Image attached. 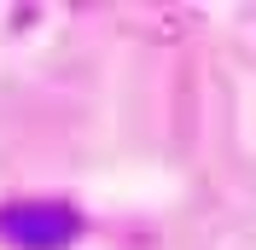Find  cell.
Masks as SVG:
<instances>
[{
  "label": "cell",
  "mask_w": 256,
  "mask_h": 250,
  "mask_svg": "<svg viewBox=\"0 0 256 250\" xmlns=\"http://www.w3.org/2000/svg\"><path fill=\"white\" fill-rule=\"evenodd\" d=\"M0 233L24 250H64L76 238V216L64 204H12L0 210Z\"/></svg>",
  "instance_id": "obj_1"
}]
</instances>
